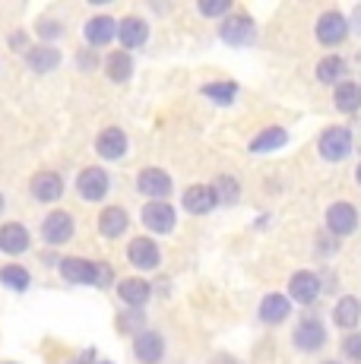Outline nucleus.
I'll use <instances>...</instances> for the list:
<instances>
[{
    "label": "nucleus",
    "mask_w": 361,
    "mask_h": 364,
    "mask_svg": "<svg viewBox=\"0 0 361 364\" xmlns=\"http://www.w3.org/2000/svg\"><path fill=\"white\" fill-rule=\"evenodd\" d=\"M314 32H317V41H320L323 48H339L345 38H349L352 26H349V16H345V13H339V10H323L320 16H317Z\"/></svg>",
    "instance_id": "nucleus-8"
},
{
    "label": "nucleus",
    "mask_w": 361,
    "mask_h": 364,
    "mask_svg": "<svg viewBox=\"0 0 361 364\" xmlns=\"http://www.w3.org/2000/svg\"><path fill=\"white\" fill-rule=\"evenodd\" d=\"M95 355H99V348H82L76 358H70L67 364H95Z\"/></svg>",
    "instance_id": "nucleus-41"
},
{
    "label": "nucleus",
    "mask_w": 361,
    "mask_h": 364,
    "mask_svg": "<svg viewBox=\"0 0 361 364\" xmlns=\"http://www.w3.org/2000/svg\"><path fill=\"white\" fill-rule=\"evenodd\" d=\"M82 38H86V48H92V51L108 48L111 41H117V19L108 16V13L89 16L86 26H82Z\"/></svg>",
    "instance_id": "nucleus-16"
},
{
    "label": "nucleus",
    "mask_w": 361,
    "mask_h": 364,
    "mask_svg": "<svg viewBox=\"0 0 361 364\" xmlns=\"http://www.w3.org/2000/svg\"><path fill=\"white\" fill-rule=\"evenodd\" d=\"M58 272H60V279H64L67 285H92L95 289V260L67 254V257H60Z\"/></svg>",
    "instance_id": "nucleus-18"
},
{
    "label": "nucleus",
    "mask_w": 361,
    "mask_h": 364,
    "mask_svg": "<svg viewBox=\"0 0 361 364\" xmlns=\"http://www.w3.org/2000/svg\"><path fill=\"white\" fill-rule=\"evenodd\" d=\"M95 364H111V361H95Z\"/></svg>",
    "instance_id": "nucleus-46"
},
{
    "label": "nucleus",
    "mask_w": 361,
    "mask_h": 364,
    "mask_svg": "<svg viewBox=\"0 0 361 364\" xmlns=\"http://www.w3.org/2000/svg\"><path fill=\"white\" fill-rule=\"evenodd\" d=\"M219 38L225 41V45H232V48L254 45V41H257V23H254V16L235 10L232 16H225L219 23Z\"/></svg>",
    "instance_id": "nucleus-6"
},
{
    "label": "nucleus",
    "mask_w": 361,
    "mask_h": 364,
    "mask_svg": "<svg viewBox=\"0 0 361 364\" xmlns=\"http://www.w3.org/2000/svg\"><path fill=\"white\" fill-rule=\"evenodd\" d=\"M326 232L333 237H349L358 232V209L349 200H336L326 209Z\"/></svg>",
    "instance_id": "nucleus-15"
},
{
    "label": "nucleus",
    "mask_w": 361,
    "mask_h": 364,
    "mask_svg": "<svg viewBox=\"0 0 361 364\" xmlns=\"http://www.w3.org/2000/svg\"><path fill=\"white\" fill-rule=\"evenodd\" d=\"M117 41H121V51H136L149 41V23L136 13L117 19Z\"/></svg>",
    "instance_id": "nucleus-21"
},
{
    "label": "nucleus",
    "mask_w": 361,
    "mask_h": 364,
    "mask_svg": "<svg viewBox=\"0 0 361 364\" xmlns=\"http://www.w3.org/2000/svg\"><path fill=\"white\" fill-rule=\"evenodd\" d=\"M333 323L339 326V330H352L355 333L358 330V323H361V298L355 295H343L333 304Z\"/></svg>",
    "instance_id": "nucleus-26"
},
{
    "label": "nucleus",
    "mask_w": 361,
    "mask_h": 364,
    "mask_svg": "<svg viewBox=\"0 0 361 364\" xmlns=\"http://www.w3.org/2000/svg\"><path fill=\"white\" fill-rule=\"evenodd\" d=\"M140 330H146L143 311H127V307H124V311L117 314V333H124V336H136Z\"/></svg>",
    "instance_id": "nucleus-33"
},
{
    "label": "nucleus",
    "mask_w": 361,
    "mask_h": 364,
    "mask_svg": "<svg viewBox=\"0 0 361 364\" xmlns=\"http://www.w3.org/2000/svg\"><path fill=\"white\" fill-rule=\"evenodd\" d=\"M323 291V282L317 272L311 269H298L295 276L289 279V301H298V304H314Z\"/></svg>",
    "instance_id": "nucleus-20"
},
{
    "label": "nucleus",
    "mask_w": 361,
    "mask_h": 364,
    "mask_svg": "<svg viewBox=\"0 0 361 364\" xmlns=\"http://www.w3.org/2000/svg\"><path fill=\"white\" fill-rule=\"evenodd\" d=\"M0 364H16V361H0Z\"/></svg>",
    "instance_id": "nucleus-44"
},
{
    "label": "nucleus",
    "mask_w": 361,
    "mask_h": 364,
    "mask_svg": "<svg viewBox=\"0 0 361 364\" xmlns=\"http://www.w3.org/2000/svg\"><path fill=\"white\" fill-rule=\"evenodd\" d=\"M352 146H355V136H352L349 127H326L317 139V152H320L323 162H343V159L352 156Z\"/></svg>",
    "instance_id": "nucleus-7"
},
{
    "label": "nucleus",
    "mask_w": 361,
    "mask_h": 364,
    "mask_svg": "<svg viewBox=\"0 0 361 364\" xmlns=\"http://www.w3.org/2000/svg\"><path fill=\"white\" fill-rule=\"evenodd\" d=\"M64 35H67L64 23H60V19H51V16H41L38 23L32 26V38H38V45H58Z\"/></svg>",
    "instance_id": "nucleus-31"
},
{
    "label": "nucleus",
    "mask_w": 361,
    "mask_h": 364,
    "mask_svg": "<svg viewBox=\"0 0 361 364\" xmlns=\"http://www.w3.org/2000/svg\"><path fill=\"white\" fill-rule=\"evenodd\" d=\"M171 191H175V181H171V174L165 168L149 165L136 174V193L146 200H168Z\"/></svg>",
    "instance_id": "nucleus-9"
},
{
    "label": "nucleus",
    "mask_w": 361,
    "mask_h": 364,
    "mask_svg": "<svg viewBox=\"0 0 361 364\" xmlns=\"http://www.w3.org/2000/svg\"><path fill=\"white\" fill-rule=\"evenodd\" d=\"M210 187H212V193H216L219 206H235V203L241 200V184L235 174H219Z\"/></svg>",
    "instance_id": "nucleus-30"
},
{
    "label": "nucleus",
    "mask_w": 361,
    "mask_h": 364,
    "mask_svg": "<svg viewBox=\"0 0 361 364\" xmlns=\"http://www.w3.org/2000/svg\"><path fill=\"white\" fill-rule=\"evenodd\" d=\"M117 285V276H114V266L111 263H95V289H114Z\"/></svg>",
    "instance_id": "nucleus-37"
},
{
    "label": "nucleus",
    "mask_w": 361,
    "mask_h": 364,
    "mask_svg": "<svg viewBox=\"0 0 361 364\" xmlns=\"http://www.w3.org/2000/svg\"><path fill=\"white\" fill-rule=\"evenodd\" d=\"M134 358L140 361V364H162L165 361V355H168V342H165V336L158 333V330H140L134 336Z\"/></svg>",
    "instance_id": "nucleus-11"
},
{
    "label": "nucleus",
    "mask_w": 361,
    "mask_h": 364,
    "mask_svg": "<svg viewBox=\"0 0 361 364\" xmlns=\"http://www.w3.org/2000/svg\"><path fill=\"white\" fill-rule=\"evenodd\" d=\"M345 73H349V64H345L339 54H326L320 64H317V82H323V86L336 89L339 82L345 80Z\"/></svg>",
    "instance_id": "nucleus-29"
},
{
    "label": "nucleus",
    "mask_w": 361,
    "mask_h": 364,
    "mask_svg": "<svg viewBox=\"0 0 361 364\" xmlns=\"http://www.w3.org/2000/svg\"><path fill=\"white\" fill-rule=\"evenodd\" d=\"M32 250V232L23 222H0V254L19 260L23 254Z\"/></svg>",
    "instance_id": "nucleus-14"
},
{
    "label": "nucleus",
    "mask_w": 361,
    "mask_h": 364,
    "mask_svg": "<svg viewBox=\"0 0 361 364\" xmlns=\"http://www.w3.org/2000/svg\"><path fill=\"white\" fill-rule=\"evenodd\" d=\"M326 339H330V333H326L323 320H317V317H304L301 323L291 330V342H295V348L304 352V355L320 352V348L326 346Z\"/></svg>",
    "instance_id": "nucleus-12"
},
{
    "label": "nucleus",
    "mask_w": 361,
    "mask_h": 364,
    "mask_svg": "<svg viewBox=\"0 0 361 364\" xmlns=\"http://www.w3.org/2000/svg\"><path fill=\"white\" fill-rule=\"evenodd\" d=\"M355 181H358V187H361V165L355 168Z\"/></svg>",
    "instance_id": "nucleus-43"
},
{
    "label": "nucleus",
    "mask_w": 361,
    "mask_h": 364,
    "mask_svg": "<svg viewBox=\"0 0 361 364\" xmlns=\"http://www.w3.org/2000/svg\"><path fill=\"white\" fill-rule=\"evenodd\" d=\"M130 152V136L124 133V127H105L99 130V136H95V156L102 159V162H124Z\"/></svg>",
    "instance_id": "nucleus-10"
},
{
    "label": "nucleus",
    "mask_w": 361,
    "mask_h": 364,
    "mask_svg": "<svg viewBox=\"0 0 361 364\" xmlns=\"http://www.w3.org/2000/svg\"><path fill=\"white\" fill-rule=\"evenodd\" d=\"M38 235L45 241V247H64L76 237V215L67 213V209H48L38 225Z\"/></svg>",
    "instance_id": "nucleus-1"
},
{
    "label": "nucleus",
    "mask_w": 361,
    "mask_h": 364,
    "mask_svg": "<svg viewBox=\"0 0 361 364\" xmlns=\"http://www.w3.org/2000/svg\"><path fill=\"white\" fill-rule=\"evenodd\" d=\"M140 222L149 235H171L178 228V209L168 200H149L140 209Z\"/></svg>",
    "instance_id": "nucleus-5"
},
{
    "label": "nucleus",
    "mask_w": 361,
    "mask_h": 364,
    "mask_svg": "<svg viewBox=\"0 0 361 364\" xmlns=\"http://www.w3.org/2000/svg\"><path fill=\"white\" fill-rule=\"evenodd\" d=\"M314 244H317V250H320V257H333L339 250V237H333L330 232H323Z\"/></svg>",
    "instance_id": "nucleus-39"
},
{
    "label": "nucleus",
    "mask_w": 361,
    "mask_h": 364,
    "mask_svg": "<svg viewBox=\"0 0 361 364\" xmlns=\"http://www.w3.org/2000/svg\"><path fill=\"white\" fill-rule=\"evenodd\" d=\"M180 206H184V213L190 215H210L212 209L219 206L216 193H212L210 184H190L184 187V193H180Z\"/></svg>",
    "instance_id": "nucleus-22"
},
{
    "label": "nucleus",
    "mask_w": 361,
    "mask_h": 364,
    "mask_svg": "<svg viewBox=\"0 0 361 364\" xmlns=\"http://www.w3.org/2000/svg\"><path fill=\"white\" fill-rule=\"evenodd\" d=\"M6 45H10V51H16V54H26L36 41H32V32L29 29H13L10 35H6Z\"/></svg>",
    "instance_id": "nucleus-36"
},
{
    "label": "nucleus",
    "mask_w": 361,
    "mask_h": 364,
    "mask_svg": "<svg viewBox=\"0 0 361 364\" xmlns=\"http://www.w3.org/2000/svg\"><path fill=\"white\" fill-rule=\"evenodd\" d=\"M114 291H117V298H121V304L127 307V311H143V307L152 301V291L156 289H152L149 279L127 276V279H117Z\"/></svg>",
    "instance_id": "nucleus-13"
},
{
    "label": "nucleus",
    "mask_w": 361,
    "mask_h": 364,
    "mask_svg": "<svg viewBox=\"0 0 361 364\" xmlns=\"http://www.w3.org/2000/svg\"><path fill=\"white\" fill-rule=\"evenodd\" d=\"M38 260L41 266H48V269H58V263H60V257H58V250H51V247H45L38 254Z\"/></svg>",
    "instance_id": "nucleus-40"
},
{
    "label": "nucleus",
    "mask_w": 361,
    "mask_h": 364,
    "mask_svg": "<svg viewBox=\"0 0 361 364\" xmlns=\"http://www.w3.org/2000/svg\"><path fill=\"white\" fill-rule=\"evenodd\" d=\"M0 285H4L6 291H13V295H26V291L32 289V272L19 260H10L0 266Z\"/></svg>",
    "instance_id": "nucleus-25"
},
{
    "label": "nucleus",
    "mask_w": 361,
    "mask_h": 364,
    "mask_svg": "<svg viewBox=\"0 0 361 364\" xmlns=\"http://www.w3.org/2000/svg\"><path fill=\"white\" fill-rule=\"evenodd\" d=\"M95 228H99V235L105 237V241H117V237L127 235L130 213L124 206H117V203H108V206H102L99 219H95Z\"/></svg>",
    "instance_id": "nucleus-17"
},
{
    "label": "nucleus",
    "mask_w": 361,
    "mask_h": 364,
    "mask_svg": "<svg viewBox=\"0 0 361 364\" xmlns=\"http://www.w3.org/2000/svg\"><path fill=\"white\" fill-rule=\"evenodd\" d=\"M4 213H6V197L0 193V219H4Z\"/></svg>",
    "instance_id": "nucleus-42"
},
{
    "label": "nucleus",
    "mask_w": 361,
    "mask_h": 364,
    "mask_svg": "<svg viewBox=\"0 0 361 364\" xmlns=\"http://www.w3.org/2000/svg\"><path fill=\"white\" fill-rule=\"evenodd\" d=\"M343 355L349 361H355V364H361V330H355V333H349L343 339Z\"/></svg>",
    "instance_id": "nucleus-38"
},
{
    "label": "nucleus",
    "mask_w": 361,
    "mask_h": 364,
    "mask_svg": "<svg viewBox=\"0 0 361 364\" xmlns=\"http://www.w3.org/2000/svg\"><path fill=\"white\" fill-rule=\"evenodd\" d=\"M286 143H289V130L279 127V124H269V127H263V130L251 139V146H247V149H251L254 156H266V152L282 149Z\"/></svg>",
    "instance_id": "nucleus-27"
},
{
    "label": "nucleus",
    "mask_w": 361,
    "mask_h": 364,
    "mask_svg": "<svg viewBox=\"0 0 361 364\" xmlns=\"http://www.w3.org/2000/svg\"><path fill=\"white\" fill-rule=\"evenodd\" d=\"M291 307H295V304L289 301V295L269 291V295H263L260 307H257V317H260L266 326H279V323H286V320H289Z\"/></svg>",
    "instance_id": "nucleus-23"
},
{
    "label": "nucleus",
    "mask_w": 361,
    "mask_h": 364,
    "mask_svg": "<svg viewBox=\"0 0 361 364\" xmlns=\"http://www.w3.org/2000/svg\"><path fill=\"white\" fill-rule=\"evenodd\" d=\"M102 67H105V76L114 86H124V82H130V76H134V54L130 51H108V58L102 60Z\"/></svg>",
    "instance_id": "nucleus-24"
},
{
    "label": "nucleus",
    "mask_w": 361,
    "mask_h": 364,
    "mask_svg": "<svg viewBox=\"0 0 361 364\" xmlns=\"http://www.w3.org/2000/svg\"><path fill=\"white\" fill-rule=\"evenodd\" d=\"M200 92L206 95L210 102H216V105H232L235 99H238V82H232V80H222V82H206Z\"/></svg>",
    "instance_id": "nucleus-32"
},
{
    "label": "nucleus",
    "mask_w": 361,
    "mask_h": 364,
    "mask_svg": "<svg viewBox=\"0 0 361 364\" xmlns=\"http://www.w3.org/2000/svg\"><path fill=\"white\" fill-rule=\"evenodd\" d=\"M333 105H336L339 114H355V111H361V82L343 80L333 89Z\"/></svg>",
    "instance_id": "nucleus-28"
},
{
    "label": "nucleus",
    "mask_w": 361,
    "mask_h": 364,
    "mask_svg": "<svg viewBox=\"0 0 361 364\" xmlns=\"http://www.w3.org/2000/svg\"><path fill=\"white\" fill-rule=\"evenodd\" d=\"M64 191H67V181H64V174L54 171V168H38L29 178V197L41 203V206L60 203L64 200Z\"/></svg>",
    "instance_id": "nucleus-2"
},
{
    "label": "nucleus",
    "mask_w": 361,
    "mask_h": 364,
    "mask_svg": "<svg viewBox=\"0 0 361 364\" xmlns=\"http://www.w3.org/2000/svg\"><path fill=\"white\" fill-rule=\"evenodd\" d=\"M76 193L82 203H102L111 193V174L102 165H86L76 174Z\"/></svg>",
    "instance_id": "nucleus-3"
},
{
    "label": "nucleus",
    "mask_w": 361,
    "mask_h": 364,
    "mask_svg": "<svg viewBox=\"0 0 361 364\" xmlns=\"http://www.w3.org/2000/svg\"><path fill=\"white\" fill-rule=\"evenodd\" d=\"M23 60H26V67H29L32 73L48 76V73H54V70L64 64V51H60L58 45H32L29 51L23 54Z\"/></svg>",
    "instance_id": "nucleus-19"
},
{
    "label": "nucleus",
    "mask_w": 361,
    "mask_h": 364,
    "mask_svg": "<svg viewBox=\"0 0 361 364\" xmlns=\"http://www.w3.org/2000/svg\"><path fill=\"white\" fill-rule=\"evenodd\" d=\"M124 254H127V263L134 266L136 272H152V269L162 266V247H158V241L156 237H149V235L130 237Z\"/></svg>",
    "instance_id": "nucleus-4"
},
{
    "label": "nucleus",
    "mask_w": 361,
    "mask_h": 364,
    "mask_svg": "<svg viewBox=\"0 0 361 364\" xmlns=\"http://www.w3.org/2000/svg\"><path fill=\"white\" fill-rule=\"evenodd\" d=\"M197 10H200V16H206V19H225L235 13V4L232 0H200Z\"/></svg>",
    "instance_id": "nucleus-34"
},
{
    "label": "nucleus",
    "mask_w": 361,
    "mask_h": 364,
    "mask_svg": "<svg viewBox=\"0 0 361 364\" xmlns=\"http://www.w3.org/2000/svg\"><path fill=\"white\" fill-rule=\"evenodd\" d=\"M323 364H339V361H323Z\"/></svg>",
    "instance_id": "nucleus-45"
},
{
    "label": "nucleus",
    "mask_w": 361,
    "mask_h": 364,
    "mask_svg": "<svg viewBox=\"0 0 361 364\" xmlns=\"http://www.w3.org/2000/svg\"><path fill=\"white\" fill-rule=\"evenodd\" d=\"M73 64H76L80 73H95L99 64H102V58H99V51H92V48H82V51H76Z\"/></svg>",
    "instance_id": "nucleus-35"
}]
</instances>
